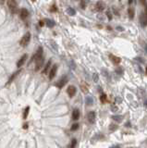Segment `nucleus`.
Segmentation results:
<instances>
[{"instance_id":"nucleus-5","label":"nucleus","mask_w":147,"mask_h":148,"mask_svg":"<svg viewBox=\"0 0 147 148\" xmlns=\"http://www.w3.org/2000/svg\"><path fill=\"white\" fill-rule=\"evenodd\" d=\"M77 92V89L75 86H73V85H70V86H69V88L67 89V94L70 95V97H73L75 94H76Z\"/></svg>"},{"instance_id":"nucleus-13","label":"nucleus","mask_w":147,"mask_h":148,"mask_svg":"<svg viewBox=\"0 0 147 148\" xmlns=\"http://www.w3.org/2000/svg\"><path fill=\"white\" fill-rule=\"evenodd\" d=\"M20 72H21V70H19V71H16V72H14V73L12 74L11 76H10V78H9V80H8V82L6 83V84H9V83H11L12 82H13V81L15 80V78L17 77V76H18V75H19V73H20Z\"/></svg>"},{"instance_id":"nucleus-26","label":"nucleus","mask_w":147,"mask_h":148,"mask_svg":"<svg viewBox=\"0 0 147 148\" xmlns=\"http://www.w3.org/2000/svg\"><path fill=\"white\" fill-rule=\"evenodd\" d=\"M117 129H118V125L110 124V126H109V130H111V131H114V130H116Z\"/></svg>"},{"instance_id":"nucleus-7","label":"nucleus","mask_w":147,"mask_h":148,"mask_svg":"<svg viewBox=\"0 0 147 148\" xmlns=\"http://www.w3.org/2000/svg\"><path fill=\"white\" fill-rule=\"evenodd\" d=\"M109 58H110V60H111L114 64H116V65H118V64H119V63L121 62V58H118V57L115 56V55H112V54L109 55Z\"/></svg>"},{"instance_id":"nucleus-24","label":"nucleus","mask_w":147,"mask_h":148,"mask_svg":"<svg viewBox=\"0 0 147 148\" xmlns=\"http://www.w3.org/2000/svg\"><path fill=\"white\" fill-rule=\"evenodd\" d=\"M50 65H51V60H49V61L47 62V64L45 65V70L43 71V73H44V74L47 73V71H48V70H49V67H50Z\"/></svg>"},{"instance_id":"nucleus-3","label":"nucleus","mask_w":147,"mask_h":148,"mask_svg":"<svg viewBox=\"0 0 147 148\" xmlns=\"http://www.w3.org/2000/svg\"><path fill=\"white\" fill-rule=\"evenodd\" d=\"M69 82L68 80V77L67 76H63L62 78H60L58 81L56 83V86L58 87V88H63L64 85H66V83Z\"/></svg>"},{"instance_id":"nucleus-8","label":"nucleus","mask_w":147,"mask_h":148,"mask_svg":"<svg viewBox=\"0 0 147 148\" xmlns=\"http://www.w3.org/2000/svg\"><path fill=\"white\" fill-rule=\"evenodd\" d=\"M28 58V56H27V54H24L23 56L19 58L18 62H17V67L18 68H20L21 66H23V64L25 63V61H26V59Z\"/></svg>"},{"instance_id":"nucleus-9","label":"nucleus","mask_w":147,"mask_h":148,"mask_svg":"<svg viewBox=\"0 0 147 148\" xmlns=\"http://www.w3.org/2000/svg\"><path fill=\"white\" fill-rule=\"evenodd\" d=\"M57 70H58V66H57V65H53L52 69H51V71H49V79H50V80H53L54 77L56 76Z\"/></svg>"},{"instance_id":"nucleus-41","label":"nucleus","mask_w":147,"mask_h":148,"mask_svg":"<svg viewBox=\"0 0 147 148\" xmlns=\"http://www.w3.org/2000/svg\"><path fill=\"white\" fill-rule=\"evenodd\" d=\"M145 51H146V54H147V45H146V46H145Z\"/></svg>"},{"instance_id":"nucleus-29","label":"nucleus","mask_w":147,"mask_h":148,"mask_svg":"<svg viewBox=\"0 0 147 148\" xmlns=\"http://www.w3.org/2000/svg\"><path fill=\"white\" fill-rule=\"evenodd\" d=\"M80 6H81V7H82L83 9H84V8L86 7V2H85V1H81Z\"/></svg>"},{"instance_id":"nucleus-35","label":"nucleus","mask_w":147,"mask_h":148,"mask_svg":"<svg viewBox=\"0 0 147 148\" xmlns=\"http://www.w3.org/2000/svg\"><path fill=\"white\" fill-rule=\"evenodd\" d=\"M110 148H120V145H118V144H117V145H113V146Z\"/></svg>"},{"instance_id":"nucleus-30","label":"nucleus","mask_w":147,"mask_h":148,"mask_svg":"<svg viewBox=\"0 0 147 148\" xmlns=\"http://www.w3.org/2000/svg\"><path fill=\"white\" fill-rule=\"evenodd\" d=\"M116 72H117L118 74H122V73H123V70H122L120 67H118V68L116 69Z\"/></svg>"},{"instance_id":"nucleus-28","label":"nucleus","mask_w":147,"mask_h":148,"mask_svg":"<svg viewBox=\"0 0 147 148\" xmlns=\"http://www.w3.org/2000/svg\"><path fill=\"white\" fill-rule=\"evenodd\" d=\"M93 78H94V83H97V82L99 81V76H98V74H97V73H94V76H93Z\"/></svg>"},{"instance_id":"nucleus-32","label":"nucleus","mask_w":147,"mask_h":148,"mask_svg":"<svg viewBox=\"0 0 147 148\" xmlns=\"http://www.w3.org/2000/svg\"><path fill=\"white\" fill-rule=\"evenodd\" d=\"M51 11H57L58 10V8H57V6H52V7H51V9H50Z\"/></svg>"},{"instance_id":"nucleus-15","label":"nucleus","mask_w":147,"mask_h":148,"mask_svg":"<svg viewBox=\"0 0 147 148\" xmlns=\"http://www.w3.org/2000/svg\"><path fill=\"white\" fill-rule=\"evenodd\" d=\"M104 8H105V5H104L102 2H97V3H96V5H95V9H96L97 11H102V10H104Z\"/></svg>"},{"instance_id":"nucleus-21","label":"nucleus","mask_w":147,"mask_h":148,"mask_svg":"<svg viewBox=\"0 0 147 148\" xmlns=\"http://www.w3.org/2000/svg\"><path fill=\"white\" fill-rule=\"evenodd\" d=\"M29 112H30V107H27L25 109H24V112H23V118L24 119L27 118L28 115H29Z\"/></svg>"},{"instance_id":"nucleus-39","label":"nucleus","mask_w":147,"mask_h":148,"mask_svg":"<svg viewBox=\"0 0 147 148\" xmlns=\"http://www.w3.org/2000/svg\"><path fill=\"white\" fill-rule=\"evenodd\" d=\"M144 13L147 15V4H146V6H145V11H144Z\"/></svg>"},{"instance_id":"nucleus-2","label":"nucleus","mask_w":147,"mask_h":148,"mask_svg":"<svg viewBox=\"0 0 147 148\" xmlns=\"http://www.w3.org/2000/svg\"><path fill=\"white\" fill-rule=\"evenodd\" d=\"M31 41V33L30 32H27L26 34H24V36L20 39L19 41V45L22 46V47H25L28 45V44Z\"/></svg>"},{"instance_id":"nucleus-33","label":"nucleus","mask_w":147,"mask_h":148,"mask_svg":"<svg viewBox=\"0 0 147 148\" xmlns=\"http://www.w3.org/2000/svg\"><path fill=\"white\" fill-rule=\"evenodd\" d=\"M39 25H40V26H41V27H43V26H44V25H45V22H44V21H43V20H40V21H39Z\"/></svg>"},{"instance_id":"nucleus-40","label":"nucleus","mask_w":147,"mask_h":148,"mask_svg":"<svg viewBox=\"0 0 147 148\" xmlns=\"http://www.w3.org/2000/svg\"><path fill=\"white\" fill-rule=\"evenodd\" d=\"M144 106H145V107H147V100L145 101V103H144Z\"/></svg>"},{"instance_id":"nucleus-25","label":"nucleus","mask_w":147,"mask_h":148,"mask_svg":"<svg viewBox=\"0 0 147 148\" xmlns=\"http://www.w3.org/2000/svg\"><path fill=\"white\" fill-rule=\"evenodd\" d=\"M77 145V140L76 139H72V141H71L70 144V146L69 148H75V146Z\"/></svg>"},{"instance_id":"nucleus-42","label":"nucleus","mask_w":147,"mask_h":148,"mask_svg":"<svg viewBox=\"0 0 147 148\" xmlns=\"http://www.w3.org/2000/svg\"><path fill=\"white\" fill-rule=\"evenodd\" d=\"M146 72H147V68H146Z\"/></svg>"},{"instance_id":"nucleus-1","label":"nucleus","mask_w":147,"mask_h":148,"mask_svg":"<svg viewBox=\"0 0 147 148\" xmlns=\"http://www.w3.org/2000/svg\"><path fill=\"white\" fill-rule=\"evenodd\" d=\"M7 6L9 7V10L12 14H15L18 12V5H17V2L14 1V0H10V1H7Z\"/></svg>"},{"instance_id":"nucleus-27","label":"nucleus","mask_w":147,"mask_h":148,"mask_svg":"<svg viewBox=\"0 0 147 148\" xmlns=\"http://www.w3.org/2000/svg\"><path fill=\"white\" fill-rule=\"evenodd\" d=\"M78 129H79V124L78 123H74V124L71 126V130H73V131L77 130Z\"/></svg>"},{"instance_id":"nucleus-18","label":"nucleus","mask_w":147,"mask_h":148,"mask_svg":"<svg viewBox=\"0 0 147 148\" xmlns=\"http://www.w3.org/2000/svg\"><path fill=\"white\" fill-rule=\"evenodd\" d=\"M67 13H68L69 15H70V16H74V15L76 14V11H75L74 8H72V7H69V8L67 9Z\"/></svg>"},{"instance_id":"nucleus-6","label":"nucleus","mask_w":147,"mask_h":148,"mask_svg":"<svg viewBox=\"0 0 147 148\" xmlns=\"http://www.w3.org/2000/svg\"><path fill=\"white\" fill-rule=\"evenodd\" d=\"M140 23L142 27H145L147 25V15L145 13H141L140 16Z\"/></svg>"},{"instance_id":"nucleus-16","label":"nucleus","mask_w":147,"mask_h":148,"mask_svg":"<svg viewBox=\"0 0 147 148\" xmlns=\"http://www.w3.org/2000/svg\"><path fill=\"white\" fill-rule=\"evenodd\" d=\"M85 102H86V105H88V106H92L93 104H94V98L92 97V96H86V98H85Z\"/></svg>"},{"instance_id":"nucleus-38","label":"nucleus","mask_w":147,"mask_h":148,"mask_svg":"<svg viewBox=\"0 0 147 148\" xmlns=\"http://www.w3.org/2000/svg\"><path fill=\"white\" fill-rule=\"evenodd\" d=\"M112 108H113V110H112V111H117V107H112Z\"/></svg>"},{"instance_id":"nucleus-31","label":"nucleus","mask_w":147,"mask_h":148,"mask_svg":"<svg viewBox=\"0 0 147 148\" xmlns=\"http://www.w3.org/2000/svg\"><path fill=\"white\" fill-rule=\"evenodd\" d=\"M106 16H107V18H108L109 20H111L112 19V15H111V13H110V11L106 12Z\"/></svg>"},{"instance_id":"nucleus-19","label":"nucleus","mask_w":147,"mask_h":148,"mask_svg":"<svg viewBox=\"0 0 147 148\" xmlns=\"http://www.w3.org/2000/svg\"><path fill=\"white\" fill-rule=\"evenodd\" d=\"M112 118H113L115 121H118V122H121V121L123 120V117L120 116V115H119V116H113Z\"/></svg>"},{"instance_id":"nucleus-4","label":"nucleus","mask_w":147,"mask_h":148,"mask_svg":"<svg viewBox=\"0 0 147 148\" xmlns=\"http://www.w3.org/2000/svg\"><path fill=\"white\" fill-rule=\"evenodd\" d=\"M44 61H45V59H44V58L42 57V58H37L35 59V71H38L40 69H41L42 67H43V65H44Z\"/></svg>"},{"instance_id":"nucleus-37","label":"nucleus","mask_w":147,"mask_h":148,"mask_svg":"<svg viewBox=\"0 0 147 148\" xmlns=\"http://www.w3.org/2000/svg\"><path fill=\"white\" fill-rule=\"evenodd\" d=\"M116 101H117V102H121L122 99H121V98H118V97H117V98H116Z\"/></svg>"},{"instance_id":"nucleus-20","label":"nucleus","mask_w":147,"mask_h":148,"mask_svg":"<svg viewBox=\"0 0 147 148\" xmlns=\"http://www.w3.org/2000/svg\"><path fill=\"white\" fill-rule=\"evenodd\" d=\"M128 14H129V19H133V17H134V10H133V8L129 7V9H128Z\"/></svg>"},{"instance_id":"nucleus-10","label":"nucleus","mask_w":147,"mask_h":148,"mask_svg":"<svg viewBox=\"0 0 147 148\" xmlns=\"http://www.w3.org/2000/svg\"><path fill=\"white\" fill-rule=\"evenodd\" d=\"M43 57V47L40 46V47L37 49V51H36L35 55H33V57H32V59H37V58H40Z\"/></svg>"},{"instance_id":"nucleus-23","label":"nucleus","mask_w":147,"mask_h":148,"mask_svg":"<svg viewBox=\"0 0 147 148\" xmlns=\"http://www.w3.org/2000/svg\"><path fill=\"white\" fill-rule=\"evenodd\" d=\"M81 88H82V90H83V93H87L88 92V85L86 84V83H83L82 85H81Z\"/></svg>"},{"instance_id":"nucleus-36","label":"nucleus","mask_w":147,"mask_h":148,"mask_svg":"<svg viewBox=\"0 0 147 148\" xmlns=\"http://www.w3.org/2000/svg\"><path fill=\"white\" fill-rule=\"evenodd\" d=\"M28 128V123H24L23 124V129H27Z\"/></svg>"},{"instance_id":"nucleus-34","label":"nucleus","mask_w":147,"mask_h":148,"mask_svg":"<svg viewBox=\"0 0 147 148\" xmlns=\"http://www.w3.org/2000/svg\"><path fill=\"white\" fill-rule=\"evenodd\" d=\"M117 30H118V31H120V32H123V28H122V27H117Z\"/></svg>"},{"instance_id":"nucleus-22","label":"nucleus","mask_w":147,"mask_h":148,"mask_svg":"<svg viewBox=\"0 0 147 148\" xmlns=\"http://www.w3.org/2000/svg\"><path fill=\"white\" fill-rule=\"evenodd\" d=\"M100 101L103 103V104H105L106 101H107V96H106V94H102L100 96Z\"/></svg>"},{"instance_id":"nucleus-12","label":"nucleus","mask_w":147,"mask_h":148,"mask_svg":"<svg viewBox=\"0 0 147 148\" xmlns=\"http://www.w3.org/2000/svg\"><path fill=\"white\" fill-rule=\"evenodd\" d=\"M28 15H29V12H28V10H27L26 8H21V9H20V12H19V17H20L21 19H27Z\"/></svg>"},{"instance_id":"nucleus-14","label":"nucleus","mask_w":147,"mask_h":148,"mask_svg":"<svg viewBox=\"0 0 147 148\" xmlns=\"http://www.w3.org/2000/svg\"><path fill=\"white\" fill-rule=\"evenodd\" d=\"M79 118H80V111H79V109L75 108V109L73 110V112H72V118H73L74 120H78Z\"/></svg>"},{"instance_id":"nucleus-17","label":"nucleus","mask_w":147,"mask_h":148,"mask_svg":"<svg viewBox=\"0 0 147 148\" xmlns=\"http://www.w3.org/2000/svg\"><path fill=\"white\" fill-rule=\"evenodd\" d=\"M46 25L47 27H49V28H53V27H55V25H56V22L54 21L53 19H47Z\"/></svg>"},{"instance_id":"nucleus-11","label":"nucleus","mask_w":147,"mask_h":148,"mask_svg":"<svg viewBox=\"0 0 147 148\" xmlns=\"http://www.w3.org/2000/svg\"><path fill=\"white\" fill-rule=\"evenodd\" d=\"M95 112L94 111H91V112L88 113V121L90 122V123H94V121H95Z\"/></svg>"}]
</instances>
